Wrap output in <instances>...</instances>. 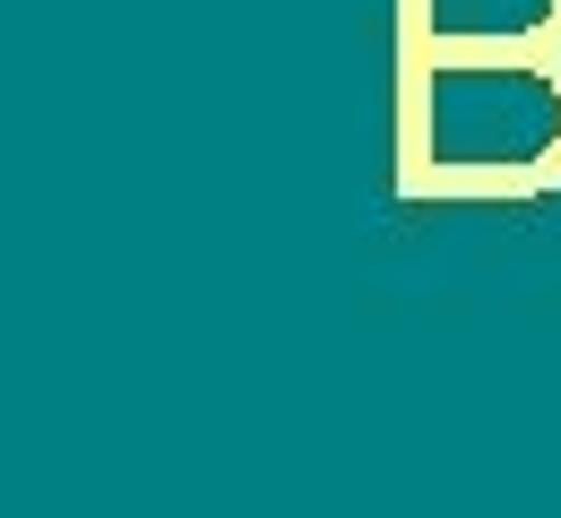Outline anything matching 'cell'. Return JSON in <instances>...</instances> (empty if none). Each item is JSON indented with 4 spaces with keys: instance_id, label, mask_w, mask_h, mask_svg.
I'll return each mask as SVG.
<instances>
[{
    "instance_id": "cell-1",
    "label": "cell",
    "mask_w": 561,
    "mask_h": 518,
    "mask_svg": "<svg viewBox=\"0 0 561 518\" xmlns=\"http://www.w3.org/2000/svg\"><path fill=\"white\" fill-rule=\"evenodd\" d=\"M407 208H527L561 191V53H398Z\"/></svg>"
},
{
    "instance_id": "cell-2",
    "label": "cell",
    "mask_w": 561,
    "mask_h": 518,
    "mask_svg": "<svg viewBox=\"0 0 561 518\" xmlns=\"http://www.w3.org/2000/svg\"><path fill=\"white\" fill-rule=\"evenodd\" d=\"M398 53H561V0H398Z\"/></svg>"
}]
</instances>
